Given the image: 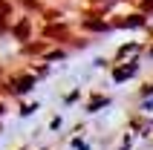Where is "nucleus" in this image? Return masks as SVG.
<instances>
[{
  "label": "nucleus",
  "mask_w": 153,
  "mask_h": 150,
  "mask_svg": "<svg viewBox=\"0 0 153 150\" xmlns=\"http://www.w3.org/2000/svg\"><path fill=\"white\" fill-rule=\"evenodd\" d=\"M29 87H32V78H23V81L17 84V90H29Z\"/></svg>",
  "instance_id": "obj_2"
},
{
  "label": "nucleus",
  "mask_w": 153,
  "mask_h": 150,
  "mask_svg": "<svg viewBox=\"0 0 153 150\" xmlns=\"http://www.w3.org/2000/svg\"><path fill=\"white\" fill-rule=\"evenodd\" d=\"M133 72H136V64H127V67L116 69V81H124V78H130Z\"/></svg>",
  "instance_id": "obj_1"
},
{
  "label": "nucleus",
  "mask_w": 153,
  "mask_h": 150,
  "mask_svg": "<svg viewBox=\"0 0 153 150\" xmlns=\"http://www.w3.org/2000/svg\"><path fill=\"white\" fill-rule=\"evenodd\" d=\"M150 6H153V0H147V9H150Z\"/></svg>",
  "instance_id": "obj_3"
}]
</instances>
